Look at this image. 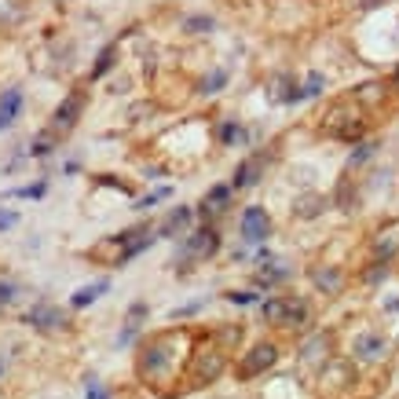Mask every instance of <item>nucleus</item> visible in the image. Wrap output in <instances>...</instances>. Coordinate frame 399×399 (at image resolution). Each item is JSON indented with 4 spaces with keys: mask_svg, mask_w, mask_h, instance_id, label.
<instances>
[{
    "mask_svg": "<svg viewBox=\"0 0 399 399\" xmlns=\"http://www.w3.org/2000/svg\"><path fill=\"white\" fill-rule=\"evenodd\" d=\"M190 337L183 330H169V333H154V337L139 348V359H136V374L147 381V385H158L165 381L180 363V352Z\"/></svg>",
    "mask_w": 399,
    "mask_h": 399,
    "instance_id": "obj_1",
    "label": "nucleus"
},
{
    "mask_svg": "<svg viewBox=\"0 0 399 399\" xmlns=\"http://www.w3.org/2000/svg\"><path fill=\"white\" fill-rule=\"evenodd\" d=\"M190 359V370H187V385L190 388H202V385H213V381L223 374V366H227V352L209 337V341H198V348L187 356Z\"/></svg>",
    "mask_w": 399,
    "mask_h": 399,
    "instance_id": "obj_2",
    "label": "nucleus"
},
{
    "mask_svg": "<svg viewBox=\"0 0 399 399\" xmlns=\"http://www.w3.org/2000/svg\"><path fill=\"white\" fill-rule=\"evenodd\" d=\"M363 129H366V121H363V110L356 103V95L352 99H337L323 114V132L333 136V139H359Z\"/></svg>",
    "mask_w": 399,
    "mask_h": 399,
    "instance_id": "obj_3",
    "label": "nucleus"
},
{
    "mask_svg": "<svg viewBox=\"0 0 399 399\" xmlns=\"http://www.w3.org/2000/svg\"><path fill=\"white\" fill-rule=\"evenodd\" d=\"M275 359H279V348L264 341V344H257V348H253L249 356H242V359H238V366H234V374L242 377V381H249V377H257V374H264L267 366H275Z\"/></svg>",
    "mask_w": 399,
    "mask_h": 399,
    "instance_id": "obj_4",
    "label": "nucleus"
},
{
    "mask_svg": "<svg viewBox=\"0 0 399 399\" xmlns=\"http://www.w3.org/2000/svg\"><path fill=\"white\" fill-rule=\"evenodd\" d=\"M81 110H85V88H74L66 95V103H62L55 110V121H52V132H70L77 118H81Z\"/></svg>",
    "mask_w": 399,
    "mask_h": 399,
    "instance_id": "obj_5",
    "label": "nucleus"
},
{
    "mask_svg": "<svg viewBox=\"0 0 399 399\" xmlns=\"http://www.w3.org/2000/svg\"><path fill=\"white\" fill-rule=\"evenodd\" d=\"M216 249H220V234H216L213 227H202V231H195V234L183 242V257H187V260H190V257L205 260V257H213Z\"/></svg>",
    "mask_w": 399,
    "mask_h": 399,
    "instance_id": "obj_6",
    "label": "nucleus"
},
{
    "mask_svg": "<svg viewBox=\"0 0 399 399\" xmlns=\"http://www.w3.org/2000/svg\"><path fill=\"white\" fill-rule=\"evenodd\" d=\"M308 318H312V308H308L304 297H282V318H279L282 330H297V326H304Z\"/></svg>",
    "mask_w": 399,
    "mask_h": 399,
    "instance_id": "obj_7",
    "label": "nucleus"
},
{
    "mask_svg": "<svg viewBox=\"0 0 399 399\" xmlns=\"http://www.w3.org/2000/svg\"><path fill=\"white\" fill-rule=\"evenodd\" d=\"M267 213L260 209V205H249V209L242 213V238L246 242H264L267 238Z\"/></svg>",
    "mask_w": 399,
    "mask_h": 399,
    "instance_id": "obj_8",
    "label": "nucleus"
},
{
    "mask_svg": "<svg viewBox=\"0 0 399 399\" xmlns=\"http://www.w3.org/2000/svg\"><path fill=\"white\" fill-rule=\"evenodd\" d=\"M26 318H29V323H34L37 330H44V333H55V330H66V326H70L66 315H62L59 308H52V304H37Z\"/></svg>",
    "mask_w": 399,
    "mask_h": 399,
    "instance_id": "obj_9",
    "label": "nucleus"
},
{
    "mask_svg": "<svg viewBox=\"0 0 399 399\" xmlns=\"http://www.w3.org/2000/svg\"><path fill=\"white\" fill-rule=\"evenodd\" d=\"M260 172H264V154H257V158H249V162H242V165H238V169H234V180H231V187H238V190H242V187H253V183H257V176H260Z\"/></svg>",
    "mask_w": 399,
    "mask_h": 399,
    "instance_id": "obj_10",
    "label": "nucleus"
},
{
    "mask_svg": "<svg viewBox=\"0 0 399 399\" xmlns=\"http://www.w3.org/2000/svg\"><path fill=\"white\" fill-rule=\"evenodd\" d=\"M385 352H388V344L381 337H374V333H359V337H356V356L359 359L377 363V359H385Z\"/></svg>",
    "mask_w": 399,
    "mask_h": 399,
    "instance_id": "obj_11",
    "label": "nucleus"
},
{
    "mask_svg": "<svg viewBox=\"0 0 399 399\" xmlns=\"http://www.w3.org/2000/svg\"><path fill=\"white\" fill-rule=\"evenodd\" d=\"M312 282H315L323 293H341V282H344V279H341L337 267H326V271H323V267H312Z\"/></svg>",
    "mask_w": 399,
    "mask_h": 399,
    "instance_id": "obj_12",
    "label": "nucleus"
},
{
    "mask_svg": "<svg viewBox=\"0 0 399 399\" xmlns=\"http://www.w3.org/2000/svg\"><path fill=\"white\" fill-rule=\"evenodd\" d=\"M106 290H110V282H106V279L92 282V286H81V290L74 293V300H70V304H74V308H88L92 300H99V293H106Z\"/></svg>",
    "mask_w": 399,
    "mask_h": 399,
    "instance_id": "obj_13",
    "label": "nucleus"
},
{
    "mask_svg": "<svg viewBox=\"0 0 399 399\" xmlns=\"http://www.w3.org/2000/svg\"><path fill=\"white\" fill-rule=\"evenodd\" d=\"M187 220H190V209H183V205H180V209H172V213H169V220L162 223V227H158V234H162V238H172L176 231L187 227Z\"/></svg>",
    "mask_w": 399,
    "mask_h": 399,
    "instance_id": "obj_14",
    "label": "nucleus"
},
{
    "mask_svg": "<svg viewBox=\"0 0 399 399\" xmlns=\"http://www.w3.org/2000/svg\"><path fill=\"white\" fill-rule=\"evenodd\" d=\"M19 110H22V92L8 88L4 95H0V114H4L8 121H15V118H19Z\"/></svg>",
    "mask_w": 399,
    "mask_h": 399,
    "instance_id": "obj_15",
    "label": "nucleus"
},
{
    "mask_svg": "<svg viewBox=\"0 0 399 399\" xmlns=\"http://www.w3.org/2000/svg\"><path fill=\"white\" fill-rule=\"evenodd\" d=\"M227 202H231V187H213L202 205H205V213H223V209H227Z\"/></svg>",
    "mask_w": 399,
    "mask_h": 399,
    "instance_id": "obj_16",
    "label": "nucleus"
},
{
    "mask_svg": "<svg viewBox=\"0 0 399 399\" xmlns=\"http://www.w3.org/2000/svg\"><path fill=\"white\" fill-rule=\"evenodd\" d=\"M326 205V198H318V195H304V198H297V216H318V209Z\"/></svg>",
    "mask_w": 399,
    "mask_h": 399,
    "instance_id": "obj_17",
    "label": "nucleus"
},
{
    "mask_svg": "<svg viewBox=\"0 0 399 399\" xmlns=\"http://www.w3.org/2000/svg\"><path fill=\"white\" fill-rule=\"evenodd\" d=\"M114 55H118V48L110 44V48H103L99 52V59H95V66H92V77H103L110 66H114Z\"/></svg>",
    "mask_w": 399,
    "mask_h": 399,
    "instance_id": "obj_18",
    "label": "nucleus"
},
{
    "mask_svg": "<svg viewBox=\"0 0 399 399\" xmlns=\"http://www.w3.org/2000/svg\"><path fill=\"white\" fill-rule=\"evenodd\" d=\"M323 348H330V341H326V333H318L315 341L304 344V359L308 363H318V359H323Z\"/></svg>",
    "mask_w": 399,
    "mask_h": 399,
    "instance_id": "obj_19",
    "label": "nucleus"
},
{
    "mask_svg": "<svg viewBox=\"0 0 399 399\" xmlns=\"http://www.w3.org/2000/svg\"><path fill=\"white\" fill-rule=\"evenodd\" d=\"M202 29H213V19H209V15H195V19L183 22V34H202Z\"/></svg>",
    "mask_w": 399,
    "mask_h": 399,
    "instance_id": "obj_20",
    "label": "nucleus"
},
{
    "mask_svg": "<svg viewBox=\"0 0 399 399\" xmlns=\"http://www.w3.org/2000/svg\"><path fill=\"white\" fill-rule=\"evenodd\" d=\"M260 312H264V318H267V323H275V326H279V318H282V297H271Z\"/></svg>",
    "mask_w": 399,
    "mask_h": 399,
    "instance_id": "obj_21",
    "label": "nucleus"
},
{
    "mask_svg": "<svg viewBox=\"0 0 399 399\" xmlns=\"http://www.w3.org/2000/svg\"><path fill=\"white\" fill-rule=\"evenodd\" d=\"M11 22H19V8L11 0H0V26H11Z\"/></svg>",
    "mask_w": 399,
    "mask_h": 399,
    "instance_id": "obj_22",
    "label": "nucleus"
},
{
    "mask_svg": "<svg viewBox=\"0 0 399 399\" xmlns=\"http://www.w3.org/2000/svg\"><path fill=\"white\" fill-rule=\"evenodd\" d=\"M223 81H227V70H216L213 77H205V85H202V92L209 95V92H216V88H223Z\"/></svg>",
    "mask_w": 399,
    "mask_h": 399,
    "instance_id": "obj_23",
    "label": "nucleus"
},
{
    "mask_svg": "<svg viewBox=\"0 0 399 399\" xmlns=\"http://www.w3.org/2000/svg\"><path fill=\"white\" fill-rule=\"evenodd\" d=\"M323 85H326V77H323V74H312V77H308L304 95H318V92H323Z\"/></svg>",
    "mask_w": 399,
    "mask_h": 399,
    "instance_id": "obj_24",
    "label": "nucleus"
},
{
    "mask_svg": "<svg viewBox=\"0 0 399 399\" xmlns=\"http://www.w3.org/2000/svg\"><path fill=\"white\" fill-rule=\"evenodd\" d=\"M234 136H242V132H238V125H234V121H227V125L220 129V139H223V143H234Z\"/></svg>",
    "mask_w": 399,
    "mask_h": 399,
    "instance_id": "obj_25",
    "label": "nucleus"
},
{
    "mask_svg": "<svg viewBox=\"0 0 399 399\" xmlns=\"http://www.w3.org/2000/svg\"><path fill=\"white\" fill-rule=\"evenodd\" d=\"M41 195H44V183H29L19 190V198H41Z\"/></svg>",
    "mask_w": 399,
    "mask_h": 399,
    "instance_id": "obj_26",
    "label": "nucleus"
},
{
    "mask_svg": "<svg viewBox=\"0 0 399 399\" xmlns=\"http://www.w3.org/2000/svg\"><path fill=\"white\" fill-rule=\"evenodd\" d=\"M48 150H52V136H41V139L34 143V154L41 158V154H48Z\"/></svg>",
    "mask_w": 399,
    "mask_h": 399,
    "instance_id": "obj_27",
    "label": "nucleus"
},
{
    "mask_svg": "<svg viewBox=\"0 0 399 399\" xmlns=\"http://www.w3.org/2000/svg\"><path fill=\"white\" fill-rule=\"evenodd\" d=\"M227 300H231V304H253L257 297H253V293H227Z\"/></svg>",
    "mask_w": 399,
    "mask_h": 399,
    "instance_id": "obj_28",
    "label": "nucleus"
},
{
    "mask_svg": "<svg viewBox=\"0 0 399 399\" xmlns=\"http://www.w3.org/2000/svg\"><path fill=\"white\" fill-rule=\"evenodd\" d=\"M370 150H374V147H366V143H363V147H356V154H352V165L366 162V158H370Z\"/></svg>",
    "mask_w": 399,
    "mask_h": 399,
    "instance_id": "obj_29",
    "label": "nucleus"
},
{
    "mask_svg": "<svg viewBox=\"0 0 399 399\" xmlns=\"http://www.w3.org/2000/svg\"><path fill=\"white\" fill-rule=\"evenodd\" d=\"M88 399H110V396H106V392H103V388L92 381V385H88Z\"/></svg>",
    "mask_w": 399,
    "mask_h": 399,
    "instance_id": "obj_30",
    "label": "nucleus"
},
{
    "mask_svg": "<svg viewBox=\"0 0 399 399\" xmlns=\"http://www.w3.org/2000/svg\"><path fill=\"white\" fill-rule=\"evenodd\" d=\"M15 220H19V216H15V213H0V231H4V227H11Z\"/></svg>",
    "mask_w": 399,
    "mask_h": 399,
    "instance_id": "obj_31",
    "label": "nucleus"
},
{
    "mask_svg": "<svg viewBox=\"0 0 399 399\" xmlns=\"http://www.w3.org/2000/svg\"><path fill=\"white\" fill-rule=\"evenodd\" d=\"M352 4H356V8H377L381 0H352Z\"/></svg>",
    "mask_w": 399,
    "mask_h": 399,
    "instance_id": "obj_32",
    "label": "nucleus"
},
{
    "mask_svg": "<svg viewBox=\"0 0 399 399\" xmlns=\"http://www.w3.org/2000/svg\"><path fill=\"white\" fill-rule=\"evenodd\" d=\"M11 293H15L11 286H4V282H0V300H11Z\"/></svg>",
    "mask_w": 399,
    "mask_h": 399,
    "instance_id": "obj_33",
    "label": "nucleus"
},
{
    "mask_svg": "<svg viewBox=\"0 0 399 399\" xmlns=\"http://www.w3.org/2000/svg\"><path fill=\"white\" fill-rule=\"evenodd\" d=\"M8 125H11V121H8V118H4V114H0V129H8Z\"/></svg>",
    "mask_w": 399,
    "mask_h": 399,
    "instance_id": "obj_34",
    "label": "nucleus"
}]
</instances>
